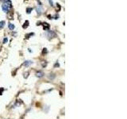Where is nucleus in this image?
I'll list each match as a JSON object with an SVG mask.
<instances>
[{"instance_id":"f257e3e1","label":"nucleus","mask_w":127,"mask_h":119,"mask_svg":"<svg viewBox=\"0 0 127 119\" xmlns=\"http://www.w3.org/2000/svg\"><path fill=\"white\" fill-rule=\"evenodd\" d=\"M2 10H3L5 13H7V12L9 11V10H10V7L7 6V4H5V3H3V5L2 6Z\"/></svg>"},{"instance_id":"0eeeda50","label":"nucleus","mask_w":127,"mask_h":119,"mask_svg":"<svg viewBox=\"0 0 127 119\" xmlns=\"http://www.w3.org/2000/svg\"><path fill=\"white\" fill-rule=\"evenodd\" d=\"M7 41H8V39H7V38H4V40H3V43L6 44V43L7 42Z\"/></svg>"},{"instance_id":"39448f33","label":"nucleus","mask_w":127,"mask_h":119,"mask_svg":"<svg viewBox=\"0 0 127 119\" xmlns=\"http://www.w3.org/2000/svg\"><path fill=\"white\" fill-rule=\"evenodd\" d=\"M5 26V22L4 21H2V22H0V29L3 28Z\"/></svg>"},{"instance_id":"20e7f679","label":"nucleus","mask_w":127,"mask_h":119,"mask_svg":"<svg viewBox=\"0 0 127 119\" xmlns=\"http://www.w3.org/2000/svg\"><path fill=\"white\" fill-rule=\"evenodd\" d=\"M8 26H9V29H10V30H13V29H14V25H13L12 23H9Z\"/></svg>"},{"instance_id":"6e6552de","label":"nucleus","mask_w":127,"mask_h":119,"mask_svg":"<svg viewBox=\"0 0 127 119\" xmlns=\"http://www.w3.org/2000/svg\"><path fill=\"white\" fill-rule=\"evenodd\" d=\"M49 3H50V5H51V6H53V2L52 0H49Z\"/></svg>"},{"instance_id":"423d86ee","label":"nucleus","mask_w":127,"mask_h":119,"mask_svg":"<svg viewBox=\"0 0 127 119\" xmlns=\"http://www.w3.org/2000/svg\"><path fill=\"white\" fill-rule=\"evenodd\" d=\"M49 77V79H53L54 78H55V75H54V74H50V76Z\"/></svg>"},{"instance_id":"f03ea898","label":"nucleus","mask_w":127,"mask_h":119,"mask_svg":"<svg viewBox=\"0 0 127 119\" xmlns=\"http://www.w3.org/2000/svg\"><path fill=\"white\" fill-rule=\"evenodd\" d=\"M32 64H33V61H31V60H27V61H25V63L23 64V65L26 68H27V67L30 66V65H31Z\"/></svg>"},{"instance_id":"7ed1b4c3","label":"nucleus","mask_w":127,"mask_h":119,"mask_svg":"<svg viewBox=\"0 0 127 119\" xmlns=\"http://www.w3.org/2000/svg\"><path fill=\"white\" fill-rule=\"evenodd\" d=\"M44 72L43 71H37V73H36V76H37L38 78H41V77H43L44 76Z\"/></svg>"}]
</instances>
